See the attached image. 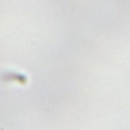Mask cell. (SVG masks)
<instances>
[{
    "label": "cell",
    "instance_id": "cell-1",
    "mask_svg": "<svg viewBox=\"0 0 130 130\" xmlns=\"http://www.w3.org/2000/svg\"><path fill=\"white\" fill-rule=\"evenodd\" d=\"M2 80H5V82H9V80H16L18 83L21 85H25V83L28 82V77L25 76V75H21V73H12V72H7V73H3L2 76H0Z\"/></svg>",
    "mask_w": 130,
    "mask_h": 130
}]
</instances>
